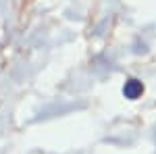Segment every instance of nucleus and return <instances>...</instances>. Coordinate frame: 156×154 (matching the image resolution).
Wrapping results in <instances>:
<instances>
[{"instance_id": "obj_1", "label": "nucleus", "mask_w": 156, "mask_h": 154, "mask_svg": "<svg viewBox=\"0 0 156 154\" xmlns=\"http://www.w3.org/2000/svg\"><path fill=\"white\" fill-rule=\"evenodd\" d=\"M142 94H144V83L140 81V79L131 77V79L125 81V85H123V96L127 100H137Z\"/></svg>"}]
</instances>
